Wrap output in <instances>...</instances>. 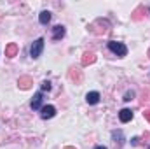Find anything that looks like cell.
I'll use <instances>...</instances> for the list:
<instances>
[{
	"label": "cell",
	"mask_w": 150,
	"mask_h": 149,
	"mask_svg": "<svg viewBox=\"0 0 150 149\" xmlns=\"http://www.w3.org/2000/svg\"><path fill=\"white\" fill-rule=\"evenodd\" d=\"M54 114H56V107L54 105H44L40 109V117L42 119H51V117H54Z\"/></svg>",
	"instance_id": "3"
},
{
	"label": "cell",
	"mask_w": 150,
	"mask_h": 149,
	"mask_svg": "<svg viewBox=\"0 0 150 149\" xmlns=\"http://www.w3.org/2000/svg\"><path fill=\"white\" fill-rule=\"evenodd\" d=\"M108 49L112 51L113 54H117V56H126V54H127V47H126L124 42L110 40V42H108Z\"/></svg>",
	"instance_id": "1"
},
{
	"label": "cell",
	"mask_w": 150,
	"mask_h": 149,
	"mask_svg": "<svg viewBox=\"0 0 150 149\" xmlns=\"http://www.w3.org/2000/svg\"><path fill=\"white\" fill-rule=\"evenodd\" d=\"M119 119H120V123L131 121V119H133V112H131V109H122V111L119 112Z\"/></svg>",
	"instance_id": "7"
},
{
	"label": "cell",
	"mask_w": 150,
	"mask_h": 149,
	"mask_svg": "<svg viewBox=\"0 0 150 149\" xmlns=\"http://www.w3.org/2000/svg\"><path fill=\"white\" fill-rule=\"evenodd\" d=\"M94 149H107V148H105V146H96Z\"/></svg>",
	"instance_id": "16"
},
{
	"label": "cell",
	"mask_w": 150,
	"mask_h": 149,
	"mask_svg": "<svg viewBox=\"0 0 150 149\" xmlns=\"http://www.w3.org/2000/svg\"><path fill=\"white\" fill-rule=\"evenodd\" d=\"M42 100H44V97H42V91H38L33 95V98H32V104H30V107L33 109V111H40L44 105H42Z\"/></svg>",
	"instance_id": "4"
},
{
	"label": "cell",
	"mask_w": 150,
	"mask_h": 149,
	"mask_svg": "<svg viewBox=\"0 0 150 149\" xmlns=\"http://www.w3.org/2000/svg\"><path fill=\"white\" fill-rule=\"evenodd\" d=\"M86 102H87L89 105H96V104L100 102V93H98V91H89V93L86 95Z\"/></svg>",
	"instance_id": "5"
},
{
	"label": "cell",
	"mask_w": 150,
	"mask_h": 149,
	"mask_svg": "<svg viewBox=\"0 0 150 149\" xmlns=\"http://www.w3.org/2000/svg\"><path fill=\"white\" fill-rule=\"evenodd\" d=\"M38 21H40V25H47L51 21V12L49 11H42L38 14Z\"/></svg>",
	"instance_id": "10"
},
{
	"label": "cell",
	"mask_w": 150,
	"mask_h": 149,
	"mask_svg": "<svg viewBox=\"0 0 150 149\" xmlns=\"http://www.w3.org/2000/svg\"><path fill=\"white\" fill-rule=\"evenodd\" d=\"M133 97H134V91H127V93H126V97H124V100H126V102H129V100H133Z\"/></svg>",
	"instance_id": "14"
},
{
	"label": "cell",
	"mask_w": 150,
	"mask_h": 149,
	"mask_svg": "<svg viewBox=\"0 0 150 149\" xmlns=\"http://www.w3.org/2000/svg\"><path fill=\"white\" fill-rule=\"evenodd\" d=\"M18 84H19V88H21V90H28V88H30V86L33 84V81H32V77L25 75V77H19Z\"/></svg>",
	"instance_id": "8"
},
{
	"label": "cell",
	"mask_w": 150,
	"mask_h": 149,
	"mask_svg": "<svg viewBox=\"0 0 150 149\" xmlns=\"http://www.w3.org/2000/svg\"><path fill=\"white\" fill-rule=\"evenodd\" d=\"M94 62H96V56H94L93 53H86L84 58H82V65H84V67H87V65H91V63H94Z\"/></svg>",
	"instance_id": "11"
},
{
	"label": "cell",
	"mask_w": 150,
	"mask_h": 149,
	"mask_svg": "<svg viewBox=\"0 0 150 149\" xmlns=\"http://www.w3.org/2000/svg\"><path fill=\"white\" fill-rule=\"evenodd\" d=\"M112 139H113V142H115L119 148L124 144V133H122L120 130H117V132H112Z\"/></svg>",
	"instance_id": "9"
},
{
	"label": "cell",
	"mask_w": 150,
	"mask_h": 149,
	"mask_svg": "<svg viewBox=\"0 0 150 149\" xmlns=\"http://www.w3.org/2000/svg\"><path fill=\"white\" fill-rule=\"evenodd\" d=\"M65 27H61V25H56L54 28H52V39L54 40H59V39H63L65 37Z\"/></svg>",
	"instance_id": "6"
},
{
	"label": "cell",
	"mask_w": 150,
	"mask_h": 149,
	"mask_svg": "<svg viewBox=\"0 0 150 149\" xmlns=\"http://www.w3.org/2000/svg\"><path fill=\"white\" fill-rule=\"evenodd\" d=\"M16 53H18V46H16V44H9V46L5 47V56L14 58V56H16Z\"/></svg>",
	"instance_id": "12"
},
{
	"label": "cell",
	"mask_w": 150,
	"mask_h": 149,
	"mask_svg": "<svg viewBox=\"0 0 150 149\" xmlns=\"http://www.w3.org/2000/svg\"><path fill=\"white\" fill-rule=\"evenodd\" d=\"M40 88H42V91H49V90H51V82H49V81H44V82L40 84Z\"/></svg>",
	"instance_id": "13"
},
{
	"label": "cell",
	"mask_w": 150,
	"mask_h": 149,
	"mask_svg": "<svg viewBox=\"0 0 150 149\" xmlns=\"http://www.w3.org/2000/svg\"><path fill=\"white\" fill-rule=\"evenodd\" d=\"M65 149H75V148H72V146H67V148H65Z\"/></svg>",
	"instance_id": "17"
},
{
	"label": "cell",
	"mask_w": 150,
	"mask_h": 149,
	"mask_svg": "<svg viewBox=\"0 0 150 149\" xmlns=\"http://www.w3.org/2000/svg\"><path fill=\"white\" fill-rule=\"evenodd\" d=\"M42 49H44V39L40 37L32 44V47H30V56H32V58H38V56L42 54Z\"/></svg>",
	"instance_id": "2"
},
{
	"label": "cell",
	"mask_w": 150,
	"mask_h": 149,
	"mask_svg": "<svg viewBox=\"0 0 150 149\" xmlns=\"http://www.w3.org/2000/svg\"><path fill=\"white\" fill-rule=\"evenodd\" d=\"M145 116H147V119L150 121V111H147V112H145Z\"/></svg>",
	"instance_id": "15"
}]
</instances>
